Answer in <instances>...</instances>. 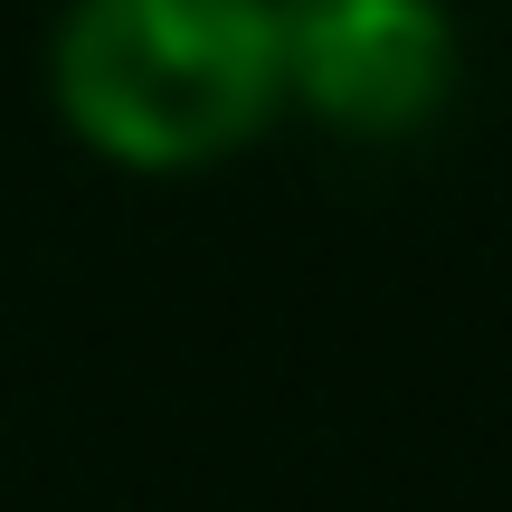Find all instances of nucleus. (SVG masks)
<instances>
[{
  "label": "nucleus",
  "instance_id": "nucleus-1",
  "mask_svg": "<svg viewBox=\"0 0 512 512\" xmlns=\"http://www.w3.org/2000/svg\"><path fill=\"white\" fill-rule=\"evenodd\" d=\"M48 105L105 171H219L285 114L275 0H67L48 38Z\"/></svg>",
  "mask_w": 512,
  "mask_h": 512
},
{
  "label": "nucleus",
  "instance_id": "nucleus-2",
  "mask_svg": "<svg viewBox=\"0 0 512 512\" xmlns=\"http://www.w3.org/2000/svg\"><path fill=\"white\" fill-rule=\"evenodd\" d=\"M285 114L342 143H418L465 86V38L446 0H275Z\"/></svg>",
  "mask_w": 512,
  "mask_h": 512
}]
</instances>
